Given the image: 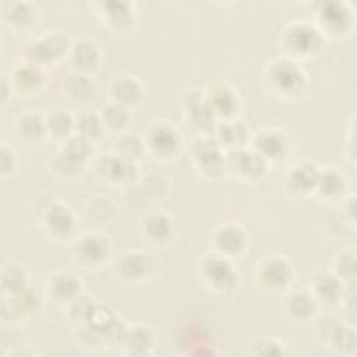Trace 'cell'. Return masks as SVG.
<instances>
[{
	"mask_svg": "<svg viewBox=\"0 0 357 357\" xmlns=\"http://www.w3.org/2000/svg\"><path fill=\"white\" fill-rule=\"evenodd\" d=\"M199 278L208 289L222 293L233 287L236 272L227 262L226 257L212 254L202 259L199 266Z\"/></svg>",
	"mask_w": 357,
	"mask_h": 357,
	"instance_id": "obj_1",
	"label": "cell"
},
{
	"mask_svg": "<svg viewBox=\"0 0 357 357\" xmlns=\"http://www.w3.org/2000/svg\"><path fill=\"white\" fill-rule=\"evenodd\" d=\"M283 33V46L294 56H310L321 43L319 32L312 25L307 24V21L289 25L287 32Z\"/></svg>",
	"mask_w": 357,
	"mask_h": 357,
	"instance_id": "obj_2",
	"label": "cell"
},
{
	"mask_svg": "<svg viewBox=\"0 0 357 357\" xmlns=\"http://www.w3.org/2000/svg\"><path fill=\"white\" fill-rule=\"evenodd\" d=\"M268 81L282 95H293L303 88L304 75L293 61L278 60L268 68Z\"/></svg>",
	"mask_w": 357,
	"mask_h": 357,
	"instance_id": "obj_3",
	"label": "cell"
},
{
	"mask_svg": "<svg viewBox=\"0 0 357 357\" xmlns=\"http://www.w3.org/2000/svg\"><path fill=\"white\" fill-rule=\"evenodd\" d=\"M155 158H169L173 156L180 145V137L177 131L165 121H158L152 124L146 134V142H144Z\"/></svg>",
	"mask_w": 357,
	"mask_h": 357,
	"instance_id": "obj_4",
	"label": "cell"
},
{
	"mask_svg": "<svg viewBox=\"0 0 357 357\" xmlns=\"http://www.w3.org/2000/svg\"><path fill=\"white\" fill-rule=\"evenodd\" d=\"M68 50L67 38L56 33H49L46 36L38 38L28 43L26 53L31 63L39 66V63H47L63 57V54Z\"/></svg>",
	"mask_w": 357,
	"mask_h": 357,
	"instance_id": "obj_5",
	"label": "cell"
},
{
	"mask_svg": "<svg viewBox=\"0 0 357 357\" xmlns=\"http://www.w3.org/2000/svg\"><path fill=\"white\" fill-rule=\"evenodd\" d=\"M258 280L266 290L283 289L291 278V266L280 257H269L258 265Z\"/></svg>",
	"mask_w": 357,
	"mask_h": 357,
	"instance_id": "obj_6",
	"label": "cell"
},
{
	"mask_svg": "<svg viewBox=\"0 0 357 357\" xmlns=\"http://www.w3.org/2000/svg\"><path fill=\"white\" fill-rule=\"evenodd\" d=\"M318 335L322 337V342H325L328 347L333 350L336 349L347 351L356 346L354 331L347 325H343L336 318L322 319L318 325Z\"/></svg>",
	"mask_w": 357,
	"mask_h": 357,
	"instance_id": "obj_7",
	"label": "cell"
},
{
	"mask_svg": "<svg viewBox=\"0 0 357 357\" xmlns=\"http://www.w3.org/2000/svg\"><path fill=\"white\" fill-rule=\"evenodd\" d=\"M109 243L99 234H88L74 244V255L84 266L102 264L109 255Z\"/></svg>",
	"mask_w": 357,
	"mask_h": 357,
	"instance_id": "obj_8",
	"label": "cell"
},
{
	"mask_svg": "<svg viewBox=\"0 0 357 357\" xmlns=\"http://www.w3.org/2000/svg\"><path fill=\"white\" fill-rule=\"evenodd\" d=\"M156 268L152 255L138 251L121 255L117 264V271L126 280H144V278H149Z\"/></svg>",
	"mask_w": 357,
	"mask_h": 357,
	"instance_id": "obj_9",
	"label": "cell"
},
{
	"mask_svg": "<svg viewBox=\"0 0 357 357\" xmlns=\"http://www.w3.org/2000/svg\"><path fill=\"white\" fill-rule=\"evenodd\" d=\"M319 21L331 35H344L353 25L351 11L343 3H326L319 10Z\"/></svg>",
	"mask_w": 357,
	"mask_h": 357,
	"instance_id": "obj_10",
	"label": "cell"
},
{
	"mask_svg": "<svg viewBox=\"0 0 357 357\" xmlns=\"http://www.w3.org/2000/svg\"><path fill=\"white\" fill-rule=\"evenodd\" d=\"M192 159L195 166L199 167L204 174H209V177H215L222 167H225L218 145L208 139H199L197 144H194Z\"/></svg>",
	"mask_w": 357,
	"mask_h": 357,
	"instance_id": "obj_11",
	"label": "cell"
},
{
	"mask_svg": "<svg viewBox=\"0 0 357 357\" xmlns=\"http://www.w3.org/2000/svg\"><path fill=\"white\" fill-rule=\"evenodd\" d=\"M317 308V301L312 294L294 291L283 300V312L293 322L308 321Z\"/></svg>",
	"mask_w": 357,
	"mask_h": 357,
	"instance_id": "obj_12",
	"label": "cell"
},
{
	"mask_svg": "<svg viewBox=\"0 0 357 357\" xmlns=\"http://www.w3.org/2000/svg\"><path fill=\"white\" fill-rule=\"evenodd\" d=\"M312 297L328 305L340 301L343 294V282L335 273H321L311 282Z\"/></svg>",
	"mask_w": 357,
	"mask_h": 357,
	"instance_id": "obj_13",
	"label": "cell"
},
{
	"mask_svg": "<svg viewBox=\"0 0 357 357\" xmlns=\"http://www.w3.org/2000/svg\"><path fill=\"white\" fill-rule=\"evenodd\" d=\"M213 243L219 255L229 257L237 254L245 244L244 231L236 225H225L218 227L213 234Z\"/></svg>",
	"mask_w": 357,
	"mask_h": 357,
	"instance_id": "obj_14",
	"label": "cell"
},
{
	"mask_svg": "<svg viewBox=\"0 0 357 357\" xmlns=\"http://www.w3.org/2000/svg\"><path fill=\"white\" fill-rule=\"evenodd\" d=\"M252 151H255L265 160L282 159L286 151V141L279 131L265 130L257 134Z\"/></svg>",
	"mask_w": 357,
	"mask_h": 357,
	"instance_id": "obj_15",
	"label": "cell"
},
{
	"mask_svg": "<svg viewBox=\"0 0 357 357\" xmlns=\"http://www.w3.org/2000/svg\"><path fill=\"white\" fill-rule=\"evenodd\" d=\"M231 167L236 173L244 178H258L265 170V159L255 151H237Z\"/></svg>",
	"mask_w": 357,
	"mask_h": 357,
	"instance_id": "obj_16",
	"label": "cell"
},
{
	"mask_svg": "<svg viewBox=\"0 0 357 357\" xmlns=\"http://www.w3.org/2000/svg\"><path fill=\"white\" fill-rule=\"evenodd\" d=\"M319 170L312 163H298L289 172V188L294 192H308L315 190Z\"/></svg>",
	"mask_w": 357,
	"mask_h": 357,
	"instance_id": "obj_17",
	"label": "cell"
},
{
	"mask_svg": "<svg viewBox=\"0 0 357 357\" xmlns=\"http://www.w3.org/2000/svg\"><path fill=\"white\" fill-rule=\"evenodd\" d=\"M99 174L105 177V180L109 181H124L126 178H131L132 169L117 155H103L102 159H99L96 165Z\"/></svg>",
	"mask_w": 357,
	"mask_h": 357,
	"instance_id": "obj_18",
	"label": "cell"
},
{
	"mask_svg": "<svg viewBox=\"0 0 357 357\" xmlns=\"http://www.w3.org/2000/svg\"><path fill=\"white\" fill-rule=\"evenodd\" d=\"M79 283L71 275L66 272L54 273L49 280V293L57 301H73L78 293Z\"/></svg>",
	"mask_w": 357,
	"mask_h": 357,
	"instance_id": "obj_19",
	"label": "cell"
},
{
	"mask_svg": "<svg viewBox=\"0 0 357 357\" xmlns=\"http://www.w3.org/2000/svg\"><path fill=\"white\" fill-rule=\"evenodd\" d=\"M110 92L113 96V102L120 103L123 106H130L138 102L141 96L139 84L131 77H121L117 79L113 86H110Z\"/></svg>",
	"mask_w": 357,
	"mask_h": 357,
	"instance_id": "obj_20",
	"label": "cell"
},
{
	"mask_svg": "<svg viewBox=\"0 0 357 357\" xmlns=\"http://www.w3.org/2000/svg\"><path fill=\"white\" fill-rule=\"evenodd\" d=\"M206 100L209 103V107L212 109V113L219 116H230L233 109L236 107V96L233 91L226 85H219L213 88L208 93Z\"/></svg>",
	"mask_w": 357,
	"mask_h": 357,
	"instance_id": "obj_21",
	"label": "cell"
},
{
	"mask_svg": "<svg viewBox=\"0 0 357 357\" xmlns=\"http://www.w3.org/2000/svg\"><path fill=\"white\" fill-rule=\"evenodd\" d=\"M45 223L53 234L66 236L71 230L74 220L68 209L60 204H56L47 209L45 215Z\"/></svg>",
	"mask_w": 357,
	"mask_h": 357,
	"instance_id": "obj_22",
	"label": "cell"
},
{
	"mask_svg": "<svg viewBox=\"0 0 357 357\" xmlns=\"http://www.w3.org/2000/svg\"><path fill=\"white\" fill-rule=\"evenodd\" d=\"M98 61H99V50L93 42L81 40L73 47L71 63L77 68L82 71H88L89 68H95Z\"/></svg>",
	"mask_w": 357,
	"mask_h": 357,
	"instance_id": "obj_23",
	"label": "cell"
},
{
	"mask_svg": "<svg viewBox=\"0 0 357 357\" xmlns=\"http://www.w3.org/2000/svg\"><path fill=\"white\" fill-rule=\"evenodd\" d=\"M344 188L343 176L336 169H325L318 173L315 190L322 197H336Z\"/></svg>",
	"mask_w": 357,
	"mask_h": 357,
	"instance_id": "obj_24",
	"label": "cell"
},
{
	"mask_svg": "<svg viewBox=\"0 0 357 357\" xmlns=\"http://www.w3.org/2000/svg\"><path fill=\"white\" fill-rule=\"evenodd\" d=\"M43 74L38 64L35 63H25L18 66L13 73V79L18 85V88L24 91H33L42 82Z\"/></svg>",
	"mask_w": 357,
	"mask_h": 357,
	"instance_id": "obj_25",
	"label": "cell"
},
{
	"mask_svg": "<svg viewBox=\"0 0 357 357\" xmlns=\"http://www.w3.org/2000/svg\"><path fill=\"white\" fill-rule=\"evenodd\" d=\"M172 222L165 215H152L145 219L144 234L152 243L166 241L172 236Z\"/></svg>",
	"mask_w": 357,
	"mask_h": 357,
	"instance_id": "obj_26",
	"label": "cell"
},
{
	"mask_svg": "<svg viewBox=\"0 0 357 357\" xmlns=\"http://www.w3.org/2000/svg\"><path fill=\"white\" fill-rule=\"evenodd\" d=\"M121 339H124L126 347L132 354H146L153 344L152 335L144 326H135V328L127 329L121 336Z\"/></svg>",
	"mask_w": 357,
	"mask_h": 357,
	"instance_id": "obj_27",
	"label": "cell"
},
{
	"mask_svg": "<svg viewBox=\"0 0 357 357\" xmlns=\"http://www.w3.org/2000/svg\"><path fill=\"white\" fill-rule=\"evenodd\" d=\"M100 119L105 127L120 131L128 124V112L126 106L112 102L103 107Z\"/></svg>",
	"mask_w": 357,
	"mask_h": 357,
	"instance_id": "obj_28",
	"label": "cell"
},
{
	"mask_svg": "<svg viewBox=\"0 0 357 357\" xmlns=\"http://www.w3.org/2000/svg\"><path fill=\"white\" fill-rule=\"evenodd\" d=\"M145 144L135 135H123L117 141V156L126 162H132L141 158Z\"/></svg>",
	"mask_w": 357,
	"mask_h": 357,
	"instance_id": "obj_29",
	"label": "cell"
},
{
	"mask_svg": "<svg viewBox=\"0 0 357 357\" xmlns=\"http://www.w3.org/2000/svg\"><path fill=\"white\" fill-rule=\"evenodd\" d=\"M66 82H67L66 91H67L68 96H71L75 100L86 99L93 92V85H92L91 79L82 74L70 75Z\"/></svg>",
	"mask_w": 357,
	"mask_h": 357,
	"instance_id": "obj_30",
	"label": "cell"
},
{
	"mask_svg": "<svg viewBox=\"0 0 357 357\" xmlns=\"http://www.w3.org/2000/svg\"><path fill=\"white\" fill-rule=\"evenodd\" d=\"M45 123H46V130L53 137H61V138L68 137L74 126L71 117L63 112L53 113Z\"/></svg>",
	"mask_w": 357,
	"mask_h": 357,
	"instance_id": "obj_31",
	"label": "cell"
},
{
	"mask_svg": "<svg viewBox=\"0 0 357 357\" xmlns=\"http://www.w3.org/2000/svg\"><path fill=\"white\" fill-rule=\"evenodd\" d=\"M335 271L336 276L342 282L350 280L354 283L356 279V259H354V252L353 251H343L342 254L337 255L336 262H335Z\"/></svg>",
	"mask_w": 357,
	"mask_h": 357,
	"instance_id": "obj_32",
	"label": "cell"
},
{
	"mask_svg": "<svg viewBox=\"0 0 357 357\" xmlns=\"http://www.w3.org/2000/svg\"><path fill=\"white\" fill-rule=\"evenodd\" d=\"M245 134V128L240 124V121H225V124H222L219 127L218 135L222 141V144H227L230 146H237L243 139Z\"/></svg>",
	"mask_w": 357,
	"mask_h": 357,
	"instance_id": "obj_33",
	"label": "cell"
},
{
	"mask_svg": "<svg viewBox=\"0 0 357 357\" xmlns=\"http://www.w3.org/2000/svg\"><path fill=\"white\" fill-rule=\"evenodd\" d=\"M61 153L66 155L67 158H70L71 160L77 162L81 165V162L84 159H86L88 153H89V144H88V139L82 138L81 135L78 137H74V138H70L64 148L61 149Z\"/></svg>",
	"mask_w": 357,
	"mask_h": 357,
	"instance_id": "obj_34",
	"label": "cell"
},
{
	"mask_svg": "<svg viewBox=\"0 0 357 357\" xmlns=\"http://www.w3.org/2000/svg\"><path fill=\"white\" fill-rule=\"evenodd\" d=\"M46 130V123L36 114H26L18 121V132L25 138H38Z\"/></svg>",
	"mask_w": 357,
	"mask_h": 357,
	"instance_id": "obj_35",
	"label": "cell"
},
{
	"mask_svg": "<svg viewBox=\"0 0 357 357\" xmlns=\"http://www.w3.org/2000/svg\"><path fill=\"white\" fill-rule=\"evenodd\" d=\"M103 123H102V119L100 116H95V114H85V116H81L78 123H77V128H78V132L82 138L85 139H91V138H96L100 135L102 132V128H103Z\"/></svg>",
	"mask_w": 357,
	"mask_h": 357,
	"instance_id": "obj_36",
	"label": "cell"
},
{
	"mask_svg": "<svg viewBox=\"0 0 357 357\" xmlns=\"http://www.w3.org/2000/svg\"><path fill=\"white\" fill-rule=\"evenodd\" d=\"M252 349L255 350L254 353L257 354H262V356H272V354H282V344L272 340V339H268V340H261V342H257Z\"/></svg>",
	"mask_w": 357,
	"mask_h": 357,
	"instance_id": "obj_37",
	"label": "cell"
}]
</instances>
